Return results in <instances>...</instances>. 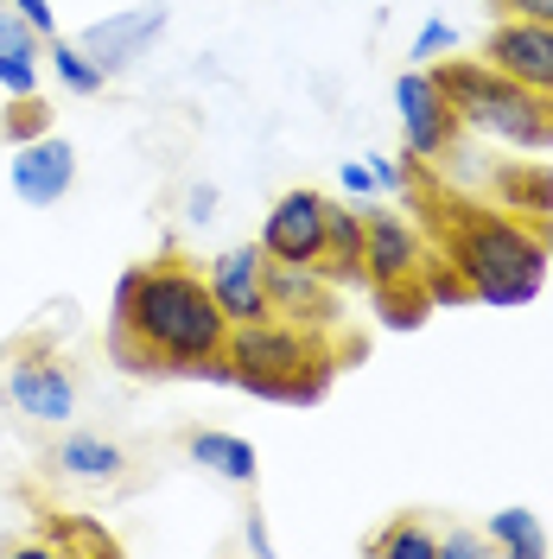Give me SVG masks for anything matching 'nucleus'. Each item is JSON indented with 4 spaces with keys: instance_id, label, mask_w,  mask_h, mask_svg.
Wrapping results in <instances>:
<instances>
[{
    "instance_id": "c85d7f7f",
    "label": "nucleus",
    "mask_w": 553,
    "mask_h": 559,
    "mask_svg": "<svg viewBox=\"0 0 553 559\" xmlns=\"http://www.w3.org/2000/svg\"><path fill=\"white\" fill-rule=\"evenodd\" d=\"M338 178H344L350 198H369V191H376V173H369V166H356V159H344V173H338Z\"/></svg>"
},
{
    "instance_id": "412c9836",
    "label": "nucleus",
    "mask_w": 553,
    "mask_h": 559,
    "mask_svg": "<svg viewBox=\"0 0 553 559\" xmlns=\"http://www.w3.org/2000/svg\"><path fill=\"white\" fill-rule=\"evenodd\" d=\"M369 547H376L381 559H439V534L426 522H414V515H401L395 527H381Z\"/></svg>"
},
{
    "instance_id": "393cba45",
    "label": "nucleus",
    "mask_w": 553,
    "mask_h": 559,
    "mask_svg": "<svg viewBox=\"0 0 553 559\" xmlns=\"http://www.w3.org/2000/svg\"><path fill=\"white\" fill-rule=\"evenodd\" d=\"M7 7H13V13H20V20H26V26H33L38 38L58 33V20H51V0H7Z\"/></svg>"
},
{
    "instance_id": "0eeeda50",
    "label": "nucleus",
    "mask_w": 553,
    "mask_h": 559,
    "mask_svg": "<svg viewBox=\"0 0 553 559\" xmlns=\"http://www.w3.org/2000/svg\"><path fill=\"white\" fill-rule=\"evenodd\" d=\"M426 254H420V229L395 210H369L363 216V286L369 293H395V286H414Z\"/></svg>"
},
{
    "instance_id": "dca6fc26",
    "label": "nucleus",
    "mask_w": 553,
    "mask_h": 559,
    "mask_svg": "<svg viewBox=\"0 0 553 559\" xmlns=\"http://www.w3.org/2000/svg\"><path fill=\"white\" fill-rule=\"evenodd\" d=\"M51 464H58L64 477H83V484H108V477H121L128 452H121L115 439H103V432H70L64 445L51 452Z\"/></svg>"
},
{
    "instance_id": "5701e85b",
    "label": "nucleus",
    "mask_w": 553,
    "mask_h": 559,
    "mask_svg": "<svg viewBox=\"0 0 553 559\" xmlns=\"http://www.w3.org/2000/svg\"><path fill=\"white\" fill-rule=\"evenodd\" d=\"M439 559H496V547L484 527H451V534H439Z\"/></svg>"
},
{
    "instance_id": "a211bd4d",
    "label": "nucleus",
    "mask_w": 553,
    "mask_h": 559,
    "mask_svg": "<svg viewBox=\"0 0 553 559\" xmlns=\"http://www.w3.org/2000/svg\"><path fill=\"white\" fill-rule=\"evenodd\" d=\"M496 191L509 216H534V223H553V166H534V159H516L496 173Z\"/></svg>"
},
{
    "instance_id": "aec40b11",
    "label": "nucleus",
    "mask_w": 553,
    "mask_h": 559,
    "mask_svg": "<svg viewBox=\"0 0 553 559\" xmlns=\"http://www.w3.org/2000/svg\"><path fill=\"white\" fill-rule=\"evenodd\" d=\"M45 58H51V70H58V83H64L70 96H96V90L108 83L103 70H96V58H90L77 38H58V33H51V38H45Z\"/></svg>"
},
{
    "instance_id": "f8f14e48",
    "label": "nucleus",
    "mask_w": 553,
    "mask_h": 559,
    "mask_svg": "<svg viewBox=\"0 0 553 559\" xmlns=\"http://www.w3.org/2000/svg\"><path fill=\"white\" fill-rule=\"evenodd\" d=\"M166 33V7H128V13H108V20H96V26H83V51L96 58V70L103 76H115V70H128L153 45V38Z\"/></svg>"
},
{
    "instance_id": "9b49d317",
    "label": "nucleus",
    "mask_w": 553,
    "mask_h": 559,
    "mask_svg": "<svg viewBox=\"0 0 553 559\" xmlns=\"http://www.w3.org/2000/svg\"><path fill=\"white\" fill-rule=\"evenodd\" d=\"M261 248H268V261H311L318 267V254H325V198L306 191V185L286 191L261 223Z\"/></svg>"
},
{
    "instance_id": "a878e982",
    "label": "nucleus",
    "mask_w": 553,
    "mask_h": 559,
    "mask_svg": "<svg viewBox=\"0 0 553 559\" xmlns=\"http://www.w3.org/2000/svg\"><path fill=\"white\" fill-rule=\"evenodd\" d=\"M503 20H541V26H553V0H490Z\"/></svg>"
},
{
    "instance_id": "6ab92c4d",
    "label": "nucleus",
    "mask_w": 553,
    "mask_h": 559,
    "mask_svg": "<svg viewBox=\"0 0 553 559\" xmlns=\"http://www.w3.org/2000/svg\"><path fill=\"white\" fill-rule=\"evenodd\" d=\"M484 534H490V547H496V554H509V559H548V554H553V540H548V527H541V515H534V509H521V502L496 509Z\"/></svg>"
},
{
    "instance_id": "4468645a",
    "label": "nucleus",
    "mask_w": 553,
    "mask_h": 559,
    "mask_svg": "<svg viewBox=\"0 0 553 559\" xmlns=\"http://www.w3.org/2000/svg\"><path fill=\"white\" fill-rule=\"evenodd\" d=\"M318 274L331 286L363 280V210L325 198V254H318Z\"/></svg>"
},
{
    "instance_id": "39448f33",
    "label": "nucleus",
    "mask_w": 553,
    "mask_h": 559,
    "mask_svg": "<svg viewBox=\"0 0 553 559\" xmlns=\"http://www.w3.org/2000/svg\"><path fill=\"white\" fill-rule=\"evenodd\" d=\"M395 115H401V134H408L414 159H446L451 146H458V134H464L451 96L439 90V76L426 64H408L395 76Z\"/></svg>"
},
{
    "instance_id": "9d476101",
    "label": "nucleus",
    "mask_w": 553,
    "mask_h": 559,
    "mask_svg": "<svg viewBox=\"0 0 553 559\" xmlns=\"http://www.w3.org/2000/svg\"><path fill=\"white\" fill-rule=\"evenodd\" d=\"M484 58L503 76H516L521 90L553 96V26H541V20H503L484 38Z\"/></svg>"
},
{
    "instance_id": "6e6552de",
    "label": "nucleus",
    "mask_w": 553,
    "mask_h": 559,
    "mask_svg": "<svg viewBox=\"0 0 553 559\" xmlns=\"http://www.w3.org/2000/svg\"><path fill=\"white\" fill-rule=\"evenodd\" d=\"M7 178L20 191V204L33 210H51L77 185V146L64 134H38V140H20L13 159H7Z\"/></svg>"
},
{
    "instance_id": "c756f323",
    "label": "nucleus",
    "mask_w": 553,
    "mask_h": 559,
    "mask_svg": "<svg viewBox=\"0 0 553 559\" xmlns=\"http://www.w3.org/2000/svg\"><path fill=\"white\" fill-rule=\"evenodd\" d=\"M248 554H268V547H274V540H268V522H261V515H248Z\"/></svg>"
},
{
    "instance_id": "7ed1b4c3",
    "label": "nucleus",
    "mask_w": 553,
    "mask_h": 559,
    "mask_svg": "<svg viewBox=\"0 0 553 559\" xmlns=\"http://www.w3.org/2000/svg\"><path fill=\"white\" fill-rule=\"evenodd\" d=\"M230 369L236 388L255 401H286V407H311L331 376H338V349L325 344L318 324H293V318H255V324H230Z\"/></svg>"
},
{
    "instance_id": "ddd939ff",
    "label": "nucleus",
    "mask_w": 553,
    "mask_h": 559,
    "mask_svg": "<svg viewBox=\"0 0 553 559\" xmlns=\"http://www.w3.org/2000/svg\"><path fill=\"white\" fill-rule=\"evenodd\" d=\"M268 306H274V318L325 331L338 318V293H331V280L318 274L311 261H268Z\"/></svg>"
},
{
    "instance_id": "2eb2a0df",
    "label": "nucleus",
    "mask_w": 553,
    "mask_h": 559,
    "mask_svg": "<svg viewBox=\"0 0 553 559\" xmlns=\"http://www.w3.org/2000/svg\"><path fill=\"white\" fill-rule=\"evenodd\" d=\"M38 58H45V38L20 13H0V90L7 96H38Z\"/></svg>"
},
{
    "instance_id": "f03ea898",
    "label": "nucleus",
    "mask_w": 553,
    "mask_h": 559,
    "mask_svg": "<svg viewBox=\"0 0 553 559\" xmlns=\"http://www.w3.org/2000/svg\"><path fill=\"white\" fill-rule=\"evenodd\" d=\"M446 261L471 299H484L496 312H516L528 299H541V286H548L553 236L548 223L458 204L446 210Z\"/></svg>"
},
{
    "instance_id": "cd10ccee",
    "label": "nucleus",
    "mask_w": 553,
    "mask_h": 559,
    "mask_svg": "<svg viewBox=\"0 0 553 559\" xmlns=\"http://www.w3.org/2000/svg\"><path fill=\"white\" fill-rule=\"evenodd\" d=\"M369 173H376V191H401V185H408V173H401V159H369Z\"/></svg>"
},
{
    "instance_id": "20e7f679",
    "label": "nucleus",
    "mask_w": 553,
    "mask_h": 559,
    "mask_svg": "<svg viewBox=\"0 0 553 559\" xmlns=\"http://www.w3.org/2000/svg\"><path fill=\"white\" fill-rule=\"evenodd\" d=\"M433 76H439V90L451 96L464 128L509 140L521 153H553V96L521 90L516 76H503L490 58H458V51L446 64H433Z\"/></svg>"
},
{
    "instance_id": "1a4fd4ad",
    "label": "nucleus",
    "mask_w": 553,
    "mask_h": 559,
    "mask_svg": "<svg viewBox=\"0 0 553 559\" xmlns=\"http://www.w3.org/2000/svg\"><path fill=\"white\" fill-rule=\"evenodd\" d=\"M210 293L230 324H255V318H274L268 306V248L261 242H243V248H223L210 261Z\"/></svg>"
},
{
    "instance_id": "f3484780",
    "label": "nucleus",
    "mask_w": 553,
    "mask_h": 559,
    "mask_svg": "<svg viewBox=\"0 0 553 559\" xmlns=\"http://www.w3.org/2000/svg\"><path fill=\"white\" fill-rule=\"evenodd\" d=\"M185 452L198 457L204 471H216L223 484H243V489L255 484V471H261V464H255V445H248V439H236V432H210V426H198V432L185 439Z\"/></svg>"
},
{
    "instance_id": "423d86ee",
    "label": "nucleus",
    "mask_w": 553,
    "mask_h": 559,
    "mask_svg": "<svg viewBox=\"0 0 553 559\" xmlns=\"http://www.w3.org/2000/svg\"><path fill=\"white\" fill-rule=\"evenodd\" d=\"M7 401L26 419H38V426H64L77 414V376L58 362V349H13Z\"/></svg>"
},
{
    "instance_id": "4be33fe9",
    "label": "nucleus",
    "mask_w": 553,
    "mask_h": 559,
    "mask_svg": "<svg viewBox=\"0 0 553 559\" xmlns=\"http://www.w3.org/2000/svg\"><path fill=\"white\" fill-rule=\"evenodd\" d=\"M446 51H458V26H451V20H426V26L414 33V45H408V58H414V64L446 58Z\"/></svg>"
},
{
    "instance_id": "f257e3e1",
    "label": "nucleus",
    "mask_w": 553,
    "mask_h": 559,
    "mask_svg": "<svg viewBox=\"0 0 553 559\" xmlns=\"http://www.w3.org/2000/svg\"><path fill=\"white\" fill-rule=\"evenodd\" d=\"M108 324L134 331L140 344L160 356V376H191V382L236 388V369L223 356L230 318L216 306L210 280L178 267L173 254L146 261V267H128V274L115 280V318Z\"/></svg>"
},
{
    "instance_id": "b1692460",
    "label": "nucleus",
    "mask_w": 553,
    "mask_h": 559,
    "mask_svg": "<svg viewBox=\"0 0 553 559\" xmlns=\"http://www.w3.org/2000/svg\"><path fill=\"white\" fill-rule=\"evenodd\" d=\"M13 115H7V140H38L51 134V121H45V108H38V96H13Z\"/></svg>"
},
{
    "instance_id": "bb28decb",
    "label": "nucleus",
    "mask_w": 553,
    "mask_h": 559,
    "mask_svg": "<svg viewBox=\"0 0 553 559\" xmlns=\"http://www.w3.org/2000/svg\"><path fill=\"white\" fill-rule=\"evenodd\" d=\"M216 216V185H191L185 191V223H210Z\"/></svg>"
}]
</instances>
